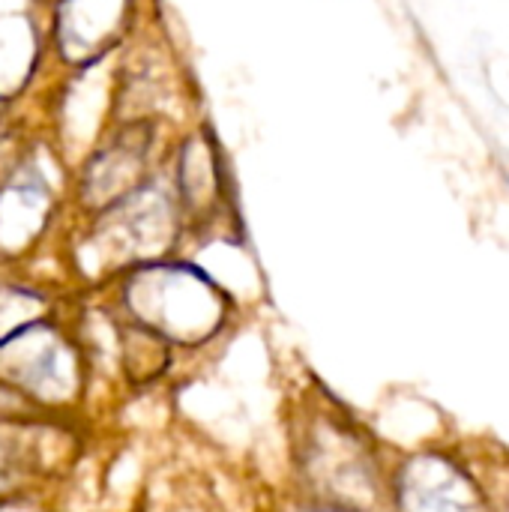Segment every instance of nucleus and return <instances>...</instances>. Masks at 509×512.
I'll list each match as a JSON object with an SVG mask.
<instances>
[{
	"mask_svg": "<svg viewBox=\"0 0 509 512\" xmlns=\"http://www.w3.org/2000/svg\"><path fill=\"white\" fill-rule=\"evenodd\" d=\"M132 315L156 336L180 345L210 339L225 318V297L198 270L189 267H150L126 288Z\"/></svg>",
	"mask_w": 509,
	"mask_h": 512,
	"instance_id": "1",
	"label": "nucleus"
},
{
	"mask_svg": "<svg viewBox=\"0 0 509 512\" xmlns=\"http://www.w3.org/2000/svg\"><path fill=\"white\" fill-rule=\"evenodd\" d=\"M399 504L405 512H489L474 480L441 456H417L405 465Z\"/></svg>",
	"mask_w": 509,
	"mask_h": 512,
	"instance_id": "3",
	"label": "nucleus"
},
{
	"mask_svg": "<svg viewBox=\"0 0 509 512\" xmlns=\"http://www.w3.org/2000/svg\"><path fill=\"white\" fill-rule=\"evenodd\" d=\"M0 512H21V510H0Z\"/></svg>",
	"mask_w": 509,
	"mask_h": 512,
	"instance_id": "7",
	"label": "nucleus"
},
{
	"mask_svg": "<svg viewBox=\"0 0 509 512\" xmlns=\"http://www.w3.org/2000/svg\"><path fill=\"white\" fill-rule=\"evenodd\" d=\"M18 477V450L12 441H6L0 435V492L6 486H12V480Z\"/></svg>",
	"mask_w": 509,
	"mask_h": 512,
	"instance_id": "5",
	"label": "nucleus"
},
{
	"mask_svg": "<svg viewBox=\"0 0 509 512\" xmlns=\"http://www.w3.org/2000/svg\"><path fill=\"white\" fill-rule=\"evenodd\" d=\"M36 297L24 294V291H12V288H0V342L6 336H12L15 330L27 327V321L33 318L36 309Z\"/></svg>",
	"mask_w": 509,
	"mask_h": 512,
	"instance_id": "4",
	"label": "nucleus"
},
{
	"mask_svg": "<svg viewBox=\"0 0 509 512\" xmlns=\"http://www.w3.org/2000/svg\"><path fill=\"white\" fill-rule=\"evenodd\" d=\"M0 384L39 402H66L78 390V366L54 330L27 324L0 342Z\"/></svg>",
	"mask_w": 509,
	"mask_h": 512,
	"instance_id": "2",
	"label": "nucleus"
},
{
	"mask_svg": "<svg viewBox=\"0 0 509 512\" xmlns=\"http://www.w3.org/2000/svg\"><path fill=\"white\" fill-rule=\"evenodd\" d=\"M318 512H348V510H318Z\"/></svg>",
	"mask_w": 509,
	"mask_h": 512,
	"instance_id": "6",
	"label": "nucleus"
}]
</instances>
